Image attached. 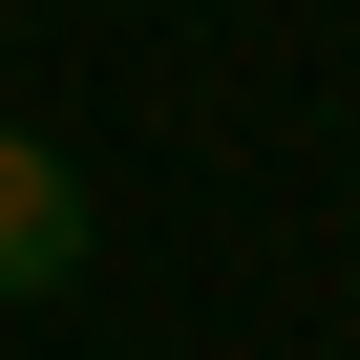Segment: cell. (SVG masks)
<instances>
[{"label": "cell", "mask_w": 360, "mask_h": 360, "mask_svg": "<svg viewBox=\"0 0 360 360\" xmlns=\"http://www.w3.org/2000/svg\"><path fill=\"white\" fill-rule=\"evenodd\" d=\"M85 276V169L43 127H0V297H64Z\"/></svg>", "instance_id": "6da1fadb"}]
</instances>
